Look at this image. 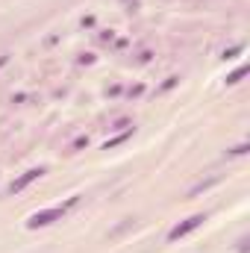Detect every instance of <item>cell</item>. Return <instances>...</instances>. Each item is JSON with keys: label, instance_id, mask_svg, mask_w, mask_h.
Listing matches in <instances>:
<instances>
[{"label": "cell", "instance_id": "6da1fadb", "mask_svg": "<svg viewBox=\"0 0 250 253\" xmlns=\"http://www.w3.org/2000/svg\"><path fill=\"white\" fill-rule=\"evenodd\" d=\"M206 221V215H191V218H186L183 224H177L171 233H168V242H177V239H183V236H188L191 230H197L200 224Z\"/></svg>", "mask_w": 250, "mask_h": 253}, {"label": "cell", "instance_id": "7a4b0ae2", "mask_svg": "<svg viewBox=\"0 0 250 253\" xmlns=\"http://www.w3.org/2000/svg\"><path fill=\"white\" fill-rule=\"evenodd\" d=\"M62 206H56V209H44V212H36L30 221H27V227L30 230H36V227H47V224H53L56 218H62Z\"/></svg>", "mask_w": 250, "mask_h": 253}, {"label": "cell", "instance_id": "3957f363", "mask_svg": "<svg viewBox=\"0 0 250 253\" xmlns=\"http://www.w3.org/2000/svg\"><path fill=\"white\" fill-rule=\"evenodd\" d=\"M42 174H44V168H33V171H27V174H21V177H18V180H15L12 186H9V191H12V194H18V191H24L27 186H30V183H36V180H39Z\"/></svg>", "mask_w": 250, "mask_h": 253}, {"label": "cell", "instance_id": "277c9868", "mask_svg": "<svg viewBox=\"0 0 250 253\" xmlns=\"http://www.w3.org/2000/svg\"><path fill=\"white\" fill-rule=\"evenodd\" d=\"M245 74H248V65H242V68H239V71H233V74H230V77H227V83H230V85H236V83H239V80H242V77H245Z\"/></svg>", "mask_w": 250, "mask_h": 253}, {"label": "cell", "instance_id": "5b68a950", "mask_svg": "<svg viewBox=\"0 0 250 253\" xmlns=\"http://www.w3.org/2000/svg\"><path fill=\"white\" fill-rule=\"evenodd\" d=\"M3 65H6V56H0V68H3Z\"/></svg>", "mask_w": 250, "mask_h": 253}]
</instances>
